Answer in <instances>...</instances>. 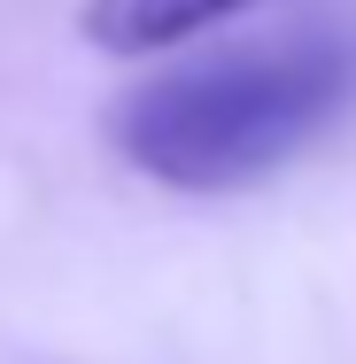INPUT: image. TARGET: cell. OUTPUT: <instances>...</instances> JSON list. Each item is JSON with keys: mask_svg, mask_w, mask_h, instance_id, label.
Returning a JSON list of instances; mask_svg holds the SVG:
<instances>
[{"mask_svg": "<svg viewBox=\"0 0 356 364\" xmlns=\"http://www.w3.org/2000/svg\"><path fill=\"white\" fill-rule=\"evenodd\" d=\"M356 101V39L294 31L132 85L109 109L117 155L178 194H232L294 163Z\"/></svg>", "mask_w": 356, "mask_h": 364, "instance_id": "6da1fadb", "label": "cell"}, {"mask_svg": "<svg viewBox=\"0 0 356 364\" xmlns=\"http://www.w3.org/2000/svg\"><path fill=\"white\" fill-rule=\"evenodd\" d=\"M240 8H264V0H85V39L101 55H155Z\"/></svg>", "mask_w": 356, "mask_h": 364, "instance_id": "7a4b0ae2", "label": "cell"}]
</instances>
